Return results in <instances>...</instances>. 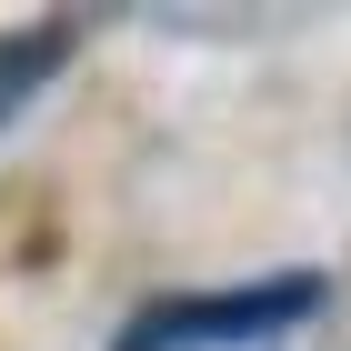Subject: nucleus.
<instances>
[{
    "label": "nucleus",
    "instance_id": "obj_1",
    "mask_svg": "<svg viewBox=\"0 0 351 351\" xmlns=\"http://www.w3.org/2000/svg\"><path fill=\"white\" fill-rule=\"evenodd\" d=\"M311 311H322V271H281L251 291H181L161 311H141L110 351H281Z\"/></svg>",
    "mask_w": 351,
    "mask_h": 351
},
{
    "label": "nucleus",
    "instance_id": "obj_2",
    "mask_svg": "<svg viewBox=\"0 0 351 351\" xmlns=\"http://www.w3.org/2000/svg\"><path fill=\"white\" fill-rule=\"evenodd\" d=\"M60 60H71V30H21V40H0V121L51 81Z\"/></svg>",
    "mask_w": 351,
    "mask_h": 351
}]
</instances>
